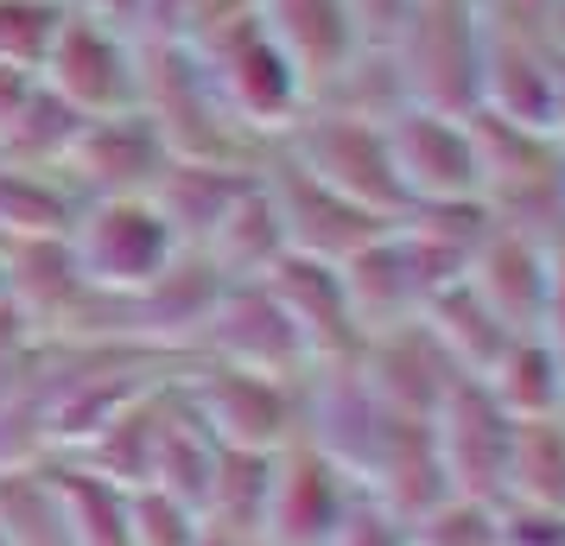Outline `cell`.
Instances as JSON below:
<instances>
[{"label":"cell","mask_w":565,"mask_h":546,"mask_svg":"<svg viewBox=\"0 0 565 546\" xmlns=\"http://www.w3.org/2000/svg\"><path fill=\"white\" fill-rule=\"evenodd\" d=\"M184 39H191V52L204 57L210 89H216L223 115L248 140H267L274 147L311 108V89L299 77V64L286 57V45L267 32V20H260L255 7L248 13H230V20H210V26L184 32Z\"/></svg>","instance_id":"1"},{"label":"cell","mask_w":565,"mask_h":546,"mask_svg":"<svg viewBox=\"0 0 565 546\" xmlns=\"http://www.w3.org/2000/svg\"><path fill=\"white\" fill-rule=\"evenodd\" d=\"M292 165H306L318 184H331L337 197L362 204L382 223H401L407 216V184L394 172V147H387V121H362V115H343V108H318L311 103L292 128L274 140Z\"/></svg>","instance_id":"2"},{"label":"cell","mask_w":565,"mask_h":546,"mask_svg":"<svg viewBox=\"0 0 565 546\" xmlns=\"http://www.w3.org/2000/svg\"><path fill=\"white\" fill-rule=\"evenodd\" d=\"M71 260L103 299H134L147 292L184 255V242L172 235L166 210L153 197H83L71 216Z\"/></svg>","instance_id":"3"},{"label":"cell","mask_w":565,"mask_h":546,"mask_svg":"<svg viewBox=\"0 0 565 546\" xmlns=\"http://www.w3.org/2000/svg\"><path fill=\"white\" fill-rule=\"evenodd\" d=\"M191 414L204 419L216 445H248V451H286L306 432V382L255 375L230 363H198L184 356V375H172Z\"/></svg>","instance_id":"4"},{"label":"cell","mask_w":565,"mask_h":546,"mask_svg":"<svg viewBox=\"0 0 565 546\" xmlns=\"http://www.w3.org/2000/svg\"><path fill=\"white\" fill-rule=\"evenodd\" d=\"M514 439H521V419L489 394L483 375H463L458 388L438 400V414H433L438 464H445V483H451L458 495L509 502Z\"/></svg>","instance_id":"5"},{"label":"cell","mask_w":565,"mask_h":546,"mask_svg":"<svg viewBox=\"0 0 565 546\" xmlns=\"http://www.w3.org/2000/svg\"><path fill=\"white\" fill-rule=\"evenodd\" d=\"M387 147L407 204H483V140L470 115L407 103L387 121Z\"/></svg>","instance_id":"6"},{"label":"cell","mask_w":565,"mask_h":546,"mask_svg":"<svg viewBox=\"0 0 565 546\" xmlns=\"http://www.w3.org/2000/svg\"><path fill=\"white\" fill-rule=\"evenodd\" d=\"M191 356L198 363L255 368V375H280V382H306L311 375L306 338L292 331V318L267 292V280H230V287L216 292V306H210Z\"/></svg>","instance_id":"7"},{"label":"cell","mask_w":565,"mask_h":546,"mask_svg":"<svg viewBox=\"0 0 565 546\" xmlns=\"http://www.w3.org/2000/svg\"><path fill=\"white\" fill-rule=\"evenodd\" d=\"M39 83L83 121L89 115H121V108H140V52H134L128 32L71 7L45 64H39Z\"/></svg>","instance_id":"8"},{"label":"cell","mask_w":565,"mask_h":546,"mask_svg":"<svg viewBox=\"0 0 565 546\" xmlns=\"http://www.w3.org/2000/svg\"><path fill=\"white\" fill-rule=\"evenodd\" d=\"M260 184H267V197H274V216H280L292 255L337 260V267H343L362 242H375L382 229H394V223H382V216H369L362 204L337 197L331 184H318L306 165H292L280 147L260 153Z\"/></svg>","instance_id":"9"},{"label":"cell","mask_w":565,"mask_h":546,"mask_svg":"<svg viewBox=\"0 0 565 546\" xmlns=\"http://www.w3.org/2000/svg\"><path fill=\"white\" fill-rule=\"evenodd\" d=\"M356 483L350 470L331 464L311 439H292L274 458V490H267V515H260V546H331L337 527L356 508Z\"/></svg>","instance_id":"10"},{"label":"cell","mask_w":565,"mask_h":546,"mask_svg":"<svg viewBox=\"0 0 565 546\" xmlns=\"http://www.w3.org/2000/svg\"><path fill=\"white\" fill-rule=\"evenodd\" d=\"M172 165V147L147 108H121V115H89L64 153V179L83 197H147L159 172Z\"/></svg>","instance_id":"11"},{"label":"cell","mask_w":565,"mask_h":546,"mask_svg":"<svg viewBox=\"0 0 565 546\" xmlns=\"http://www.w3.org/2000/svg\"><path fill=\"white\" fill-rule=\"evenodd\" d=\"M260 280H267V292L286 306L292 331L306 338L311 368L356 363L362 324H356V306H350V287H343V267H337V260H311V255H292V248H286Z\"/></svg>","instance_id":"12"},{"label":"cell","mask_w":565,"mask_h":546,"mask_svg":"<svg viewBox=\"0 0 565 546\" xmlns=\"http://www.w3.org/2000/svg\"><path fill=\"white\" fill-rule=\"evenodd\" d=\"M356 375L382 394L387 407L419 414V419H433L438 400L463 382V368L445 356V343H438L419 318H413V324L369 331V338H362V350H356Z\"/></svg>","instance_id":"13"},{"label":"cell","mask_w":565,"mask_h":546,"mask_svg":"<svg viewBox=\"0 0 565 546\" xmlns=\"http://www.w3.org/2000/svg\"><path fill=\"white\" fill-rule=\"evenodd\" d=\"M463 280L477 287V299L509 324L514 338L546 324V242L540 235L514 229V223H489V235L477 242V255L463 267Z\"/></svg>","instance_id":"14"},{"label":"cell","mask_w":565,"mask_h":546,"mask_svg":"<svg viewBox=\"0 0 565 546\" xmlns=\"http://www.w3.org/2000/svg\"><path fill=\"white\" fill-rule=\"evenodd\" d=\"M255 13L267 32L286 45V57L299 64L306 89L318 96L324 83L362 52V13L356 0H255Z\"/></svg>","instance_id":"15"},{"label":"cell","mask_w":565,"mask_h":546,"mask_svg":"<svg viewBox=\"0 0 565 546\" xmlns=\"http://www.w3.org/2000/svg\"><path fill=\"white\" fill-rule=\"evenodd\" d=\"M255 172H260V159H184V153H172V165L159 172V184L147 197L166 210V223H172V235H179L184 248H204L210 229L255 184Z\"/></svg>","instance_id":"16"},{"label":"cell","mask_w":565,"mask_h":546,"mask_svg":"<svg viewBox=\"0 0 565 546\" xmlns=\"http://www.w3.org/2000/svg\"><path fill=\"white\" fill-rule=\"evenodd\" d=\"M514 419H565V350L546 331H521L483 375Z\"/></svg>","instance_id":"17"},{"label":"cell","mask_w":565,"mask_h":546,"mask_svg":"<svg viewBox=\"0 0 565 546\" xmlns=\"http://www.w3.org/2000/svg\"><path fill=\"white\" fill-rule=\"evenodd\" d=\"M419 324L445 343V356H451L463 375H489V368H495V356H502V350H509V338H514L509 324H502V318L477 299V287H470V280L438 287L433 299H426Z\"/></svg>","instance_id":"18"},{"label":"cell","mask_w":565,"mask_h":546,"mask_svg":"<svg viewBox=\"0 0 565 546\" xmlns=\"http://www.w3.org/2000/svg\"><path fill=\"white\" fill-rule=\"evenodd\" d=\"M204 255L223 280H260V274L286 255V229H280V216H274V197H267L260 172H255V184L235 197L230 216L210 229Z\"/></svg>","instance_id":"19"},{"label":"cell","mask_w":565,"mask_h":546,"mask_svg":"<svg viewBox=\"0 0 565 546\" xmlns=\"http://www.w3.org/2000/svg\"><path fill=\"white\" fill-rule=\"evenodd\" d=\"M83 191L57 165H20V159H0V242H20V235H64L77 216Z\"/></svg>","instance_id":"20"},{"label":"cell","mask_w":565,"mask_h":546,"mask_svg":"<svg viewBox=\"0 0 565 546\" xmlns=\"http://www.w3.org/2000/svg\"><path fill=\"white\" fill-rule=\"evenodd\" d=\"M274 458L280 451H248V445H223L216 451V470H210V490H204L210 527L260 546V515H267V490H274Z\"/></svg>","instance_id":"21"},{"label":"cell","mask_w":565,"mask_h":546,"mask_svg":"<svg viewBox=\"0 0 565 546\" xmlns=\"http://www.w3.org/2000/svg\"><path fill=\"white\" fill-rule=\"evenodd\" d=\"M57 502H64V527L71 546H128V490H115L108 477L83 470L77 458H64L52 470Z\"/></svg>","instance_id":"22"},{"label":"cell","mask_w":565,"mask_h":546,"mask_svg":"<svg viewBox=\"0 0 565 546\" xmlns=\"http://www.w3.org/2000/svg\"><path fill=\"white\" fill-rule=\"evenodd\" d=\"M0 534H7V546H71L52 464L0 470Z\"/></svg>","instance_id":"23"},{"label":"cell","mask_w":565,"mask_h":546,"mask_svg":"<svg viewBox=\"0 0 565 546\" xmlns=\"http://www.w3.org/2000/svg\"><path fill=\"white\" fill-rule=\"evenodd\" d=\"M413 546H502V502L483 495H438L433 508L407 521Z\"/></svg>","instance_id":"24"},{"label":"cell","mask_w":565,"mask_h":546,"mask_svg":"<svg viewBox=\"0 0 565 546\" xmlns=\"http://www.w3.org/2000/svg\"><path fill=\"white\" fill-rule=\"evenodd\" d=\"M64 0H0V64L39 71L52 52L57 26H64Z\"/></svg>","instance_id":"25"},{"label":"cell","mask_w":565,"mask_h":546,"mask_svg":"<svg viewBox=\"0 0 565 546\" xmlns=\"http://www.w3.org/2000/svg\"><path fill=\"white\" fill-rule=\"evenodd\" d=\"M204 515L166 490H128V546H198Z\"/></svg>","instance_id":"26"},{"label":"cell","mask_w":565,"mask_h":546,"mask_svg":"<svg viewBox=\"0 0 565 546\" xmlns=\"http://www.w3.org/2000/svg\"><path fill=\"white\" fill-rule=\"evenodd\" d=\"M331 546H413V534H407V515L382 508L375 495H356V508H350V521L337 527Z\"/></svg>","instance_id":"27"},{"label":"cell","mask_w":565,"mask_h":546,"mask_svg":"<svg viewBox=\"0 0 565 546\" xmlns=\"http://www.w3.org/2000/svg\"><path fill=\"white\" fill-rule=\"evenodd\" d=\"M502 546H565V508L502 502Z\"/></svg>","instance_id":"28"},{"label":"cell","mask_w":565,"mask_h":546,"mask_svg":"<svg viewBox=\"0 0 565 546\" xmlns=\"http://www.w3.org/2000/svg\"><path fill=\"white\" fill-rule=\"evenodd\" d=\"M0 299H7V267H0Z\"/></svg>","instance_id":"29"},{"label":"cell","mask_w":565,"mask_h":546,"mask_svg":"<svg viewBox=\"0 0 565 546\" xmlns=\"http://www.w3.org/2000/svg\"><path fill=\"white\" fill-rule=\"evenodd\" d=\"M0 546H7V534H0Z\"/></svg>","instance_id":"30"}]
</instances>
